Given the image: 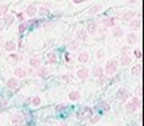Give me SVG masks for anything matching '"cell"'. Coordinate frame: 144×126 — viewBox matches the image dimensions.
<instances>
[{"instance_id": "obj_22", "label": "cell", "mask_w": 144, "mask_h": 126, "mask_svg": "<svg viewBox=\"0 0 144 126\" xmlns=\"http://www.w3.org/2000/svg\"><path fill=\"white\" fill-rule=\"evenodd\" d=\"M113 35H114L116 38L122 37V35H124V30H122L121 27H114V30H113Z\"/></svg>"}, {"instance_id": "obj_9", "label": "cell", "mask_w": 144, "mask_h": 126, "mask_svg": "<svg viewBox=\"0 0 144 126\" xmlns=\"http://www.w3.org/2000/svg\"><path fill=\"white\" fill-rule=\"evenodd\" d=\"M35 14H37V7L34 4H30L26 8V15H27V17H34Z\"/></svg>"}, {"instance_id": "obj_13", "label": "cell", "mask_w": 144, "mask_h": 126, "mask_svg": "<svg viewBox=\"0 0 144 126\" xmlns=\"http://www.w3.org/2000/svg\"><path fill=\"white\" fill-rule=\"evenodd\" d=\"M30 65L33 68H39V65H41V58H39V57L30 58Z\"/></svg>"}, {"instance_id": "obj_10", "label": "cell", "mask_w": 144, "mask_h": 126, "mask_svg": "<svg viewBox=\"0 0 144 126\" xmlns=\"http://www.w3.org/2000/svg\"><path fill=\"white\" fill-rule=\"evenodd\" d=\"M141 26V20L140 19H132L131 23H129V29L131 30H136Z\"/></svg>"}, {"instance_id": "obj_27", "label": "cell", "mask_w": 144, "mask_h": 126, "mask_svg": "<svg viewBox=\"0 0 144 126\" xmlns=\"http://www.w3.org/2000/svg\"><path fill=\"white\" fill-rule=\"evenodd\" d=\"M7 10H8V6L7 4H0V15H2V17L7 15Z\"/></svg>"}, {"instance_id": "obj_18", "label": "cell", "mask_w": 144, "mask_h": 126, "mask_svg": "<svg viewBox=\"0 0 144 126\" xmlns=\"http://www.w3.org/2000/svg\"><path fill=\"white\" fill-rule=\"evenodd\" d=\"M126 41H128V43H136V41H137V35H136L135 33H129L128 34V37H126Z\"/></svg>"}, {"instance_id": "obj_34", "label": "cell", "mask_w": 144, "mask_h": 126, "mask_svg": "<svg viewBox=\"0 0 144 126\" xmlns=\"http://www.w3.org/2000/svg\"><path fill=\"white\" fill-rule=\"evenodd\" d=\"M132 102H133V103H135V106L137 107V108H139V107L141 106V102H140V98H133V99H132Z\"/></svg>"}, {"instance_id": "obj_12", "label": "cell", "mask_w": 144, "mask_h": 126, "mask_svg": "<svg viewBox=\"0 0 144 126\" xmlns=\"http://www.w3.org/2000/svg\"><path fill=\"white\" fill-rule=\"evenodd\" d=\"M131 57L129 56H126V54H122L121 56V58H120V62H121V65H124V67H128V65H131Z\"/></svg>"}, {"instance_id": "obj_17", "label": "cell", "mask_w": 144, "mask_h": 126, "mask_svg": "<svg viewBox=\"0 0 144 126\" xmlns=\"http://www.w3.org/2000/svg\"><path fill=\"white\" fill-rule=\"evenodd\" d=\"M103 25H105V27H113L116 25V19L114 18H106L103 20Z\"/></svg>"}, {"instance_id": "obj_28", "label": "cell", "mask_w": 144, "mask_h": 126, "mask_svg": "<svg viewBox=\"0 0 144 126\" xmlns=\"http://www.w3.org/2000/svg\"><path fill=\"white\" fill-rule=\"evenodd\" d=\"M48 61H49L50 64H54V62L57 61V57H56V54H54V53H49V54H48Z\"/></svg>"}, {"instance_id": "obj_7", "label": "cell", "mask_w": 144, "mask_h": 126, "mask_svg": "<svg viewBox=\"0 0 144 126\" xmlns=\"http://www.w3.org/2000/svg\"><path fill=\"white\" fill-rule=\"evenodd\" d=\"M48 68L46 67H39V68H37V76H39V77H42V79H45V77H48Z\"/></svg>"}, {"instance_id": "obj_1", "label": "cell", "mask_w": 144, "mask_h": 126, "mask_svg": "<svg viewBox=\"0 0 144 126\" xmlns=\"http://www.w3.org/2000/svg\"><path fill=\"white\" fill-rule=\"evenodd\" d=\"M117 68H118V62H117L116 60H110V61H107V62H106L105 72H106L107 75H113V73H116Z\"/></svg>"}, {"instance_id": "obj_42", "label": "cell", "mask_w": 144, "mask_h": 126, "mask_svg": "<svg viewBox=\"0 0 144 126\" xmlns=\"http://www.w3.org/2000/svg\"><path fill=\"white\" fill-rule=\"evenodd\" d=\"M0 30H2V26H0Z\"/></svg>"}, {"instance_id": "obj_4", "label": "cell", "mask_w": 144, "mask_h": 126, "mask_svg": "<svg viewBox=\"0 0 144 126\" xmlns=\"http://www.w3.org/2000/svg\"><path fill=\"white\" fill-rule=\"evenodd\" d=\"M97 23L95 22H89L87 23V30H86V33H89V34H95L97 33Z\"/></svg>"}, {"instance_id": "obj_6", "label": "cell", "mask_w": 144, "mask_h": 126, "mask_svg": "<svg viewBox=\"0 0 144 126\" xmlns=\"http://www.w3.org/2000/svg\"><path fill=\"white\" fill-rule=\"evenodd\" d=\"M136 110H137V107L135 106L133 102H128V103L125 105V113L126 114H133Z\"/></svg>"}, {"instance_id": "obj_36", "label": "cell", "mask_w": 144, "mask_h": 126, "mask_svg": "<svg viewBox=\"0 0 144 126\" xmlns=\"http://www.w3.org/2000/svg\"><path fill=\"white\" fill-rule=\"evenodd\" d=\"M38 105H41V98L35 96V98L33 99V106H38Z\"/></svg>"}, {"instance_id": "obj_39", "label": "cell", "mask_w": 144, "mask_h": 126, "mask_svg": "<svg viewBox=\"0 0 144 126\" xmlns=\"http://www.w3.org/2000/svg\"><path fill=\"white\" fill-rule=\"evenodd\" d=\"M103 56H105V52H103V50H99V52L97 53V57H98V58H102Z\"/></svg>"}, {"instance_id": "obj_41", "label": "cell", "mask_w": 144, "mask_h": 126, "mask_svg": "<svg viewBox=\"0 0 144 126\" xmlns=\"http://www.w3.org/2000/svg\"><path fill=\"white\" fill-rule=\"evenodd\" d=\"M60 126H67V125H65V123H61V125H60Z\"/></svg>"}, {"instance_id": "obj_25", "label": "cell", "mask_w": 144, "mask_h": 126, "mask_svg": "<svg viewBox=\"0 0 144 126\" xmlns=\"http://www.w3.org/2000/svg\"><path fill=\"white\" fill-rule=\"evenodd\" d=\"M132 75H133V76H140V75H141V65H140V64L136 65V67H133Z\"/></svg>"}, {"instance_id": "obj_30", "label": "cell", "mask_w": 144, "mask_h": 126, "mask_svg": "<svg viewBox=\"0 0 144 126\" xmlns=\"http://www.w3.org/2000/svg\"><path fill=\"white\" fill-rule=\"evenodd\" d=\"M26 29H27V23H26V22L20 23V25H19V33H20V34H22V33H25Z\"/></svg>"}, {"instance_id": "obj_35", "label": "cell", "mask_w": 144, "mask_h": 126, "mask_svg": "<svg viewBox=\"0 0 144 126\" xmlns=\"http://www.w3.org/2000/svg\"><path fill=\"white\" fill-rule=\"evenodd\" d=\"M54 110H56L57 113H61L63 110H65V105H57V106L54 107Z\"/></svg>"}, {"instance_id": "obj_21", "label": "cell", "mask_w": 144, "mask_h": 126, "mask_svg": "<svg viewBox=\"0 0 144 126\" xmlns=\"http://www.w3.org/2000/svg\"><path fill=\"white\" fill-rule=\"evenodd\" d=\"M14 73H15V76H18V77L22 79V77H25V76H26V70L23 69V68H17Z\"/></svg>"}, {"instance_id": "obj_37", "label": "cell", "mask_w": 144, "mask_h": 126, "mask_svg": "<svg viewBox=\"0 0 144 126\" xmlns=\"http://www.w3.org/2000/svg\"><path fill=\"white\" fill-rule=\"evenodd\" d=\"M99 119H101V117H99V115H95V117L91 118V121H90V122H91V123H97Z\"/></svg>"}, {"instance_id": "obj_19", "label": "cell", "mask_w": 144, "mask_h": 126, "mask_svg": "<svg viewBox=\"0 0 144 126\" xmlns=\"http://www.w3.org/2000/svg\"><path fill=\"white\" fill-rule=\"evenodd\" d=\"M14 20H15L14 15H10V14L4 15V23H6L7 26H8V25H12V23H14Z\"/></svg>"}, {"instance_id": "obj_26", "label": "cell", "mask_w": 144, "mask_h": 126, "mask_svg": "<svg viewBox=\"0 0 144 126\" xmlns=\"http://www.w3.org/2000/svg\"><path fill=\"white\" fill-rule=\"evenodd\" d=\"M133 17H135V12H133V11H128L126 14L122 15V19H124V20H132Z\"/></svg>"}, {"instance_id": "obj_16", "label": "cell", "mask_w": 144, "mask_h": 126, "mask_svg": "<svg viewBox=\"0 0 144 126\" xmlns=\"http://www.w3.org/2000/svg\"><path fill=\"white\" fill-rule=\"evenodd\" d=\"M92 73H94V76H97V77H102L103 76V69L99 65H97V67H94Z\"/></svg>"}, {"instance_id": "obj_33", "label": "cell", "mask_w": 144, "mask_h": 126, "mask_svg": "<svg viewBox=\"0 0 144 126\" xmlns=\"http://www.w3.org/2000/svg\"><path fill=\"white\" fill-rule=\"evenodd\" d=\"M99 107H102V110L103 111H109V105L107 103H105V102H102V103H99Z\"/></svg>"}, {"instance_id": "obj_2", "label": "cell", "mask_w": 144, "mask_h": 126, "mask_svg": "<svg viewBox=\"0 0 144 126\" xmlns=\"http://www.w3.org/2000/svg\"><path fill=\"white\" fill-rule=\"evenodd\" d=\"M117 98L120 100H126L128 98H131V92L128 91L126 88H120L117 91Z\"/></svg>"}, {"instance_id": "obj_3", "label": "cell", "mask_w": 144, "mask_h": 126, "mask_svg": "<svg viewBox=\"0 0 144 126\" xmlns=\"http://www.w3.org/2000/svg\"><path fill=\"white\" fill-rule=\"evenodd\" d=\"M11 123H12V126H19V125H22V123H23V117H22L20 114H15V115L11 118Z\"/></svg>"}, {"instance_id": "obj_11", "label": "cell", "mask_w": 144, "mask_h": 126, "mask_svg": "<svg viewBox=\"0 0 144 126\" xmlns=\"http://www.w3.org/2000/svg\"><path fill=\"white\" fill-rule=\"evenodd\" d=\"M4 49H6L7 52H14L15 49H17V43L12 42V41H8V42L4 43Z\"/></svg>"}, {"instance_id": "obj_24", "label": "cell", "mask_w": 144, "mask_h": 126, "mask_svg": "<svg viewBox=\"0 0 144 126\" xmlns=\"http://www.w3.org/2000/svg\"><path fill=\"white\" fill-rule=\"evenodd\" d=\"M68 98H69L71 100H78L79 98H80V92H78V91H72V92H69Z\"/></svg>"}, {"instance_id": "obj_31", "label": "cell", "mask_w": 144, "mask_h": 126, "mask_svg": "<svg viewBox=\"0 0 144 126\" xmlns=\"http://www.w3.org/2000/svg\"><path fill=\"white\" fill-rule=\"evenodd\" d=\"M79 48V42L78 41H72L71 43H69V49L71 50H75V49H78Z\"/></svg>"}, {"instance_id": "obj_8", "label": "cell", "mask_w": 144, "mask_h": 126, "mask_svg": "<svg viewBox=\"0 0 144 126\" xmlns=\"http://www.w3.org/2000/svg\"><path fill=\"white\" fill-rule=\"evenodd\" d=\"M7 87H8L10 90H14V88H17L18 87V80L15 77H11L7 80Z\"/></svg>"}, {"instance_id": "obj_15", "label": "cell", "mask_w": 144, "mask_h": 126, "mask_svg": "<svg viewBox=\"0 0 144 126\" xmlns=\"http://www.w3.org/2000/svg\"><path fill=\"white\" fill-rule=\"evenodd\" d=\"M76 38L80 39V41H86V39H87V33H86V30H78Z\"/></svg>"}, {"instance_id": "obj_23", "label": "cell", "mask_w": 144, "mask_h": 126, "mask_svg": "<svg viewBox=\"0 0 144 126\" xmlns=\"http://www.w3.org/2000/svg\"><path fill=\"white\" fill-rule=\"evenodd\" d=\"M91 114H92V108H91V107H84V108H83L82 115H83L84 118H90Z\"/></svg>"}, {"instance_id": "obj_40", "label": "cell", "mask_w": 144, "mask_h": 126, "mask_svg": "<svg viewBox=\"0 0 144 126\" xmlns=\"http://www.w3.org/2000/svg\"><path fill=\"white\" fill-rule=\"evenodd\" d=\"M63 79H64L65 81H68L69 79H71V75H64V76H63Z\"/></svg>"}, {"instance_id": "obj_38", "label": "cell", "mask_w": 144, "mask_h": 126, "mask_svg": "<svg viewBox=\"0 0 144 126\" xmlns=\"http://www.w3.org/2000/svg\"><path fill=\"white\" fill-rule=\"evenodd\" d=\"M135 56L137 57V58L141 57V52H140V49H136V50H135Z\"/></svg>"}, {"instance_id": "obj_20", "label": "cell", "mask_w": 144, "mask_h": 126, "mask_svg": "<svg viewBox=\"0 0 144 126\" xmlns=\"http://www.w3.org/2000/svg\"><path fill=\"white\" fill-rule=\"evenodd\" d=\"M101 10H102V6H101V4H95V6H92L91 8L89 10V14H90V15L97 14V12H99Z\"/></svg>"}, {"instance_id": "obj_32", "label": "cell", "mask_w": 144, "mask_h": 126, "mask_svg": "<svg viewBox=\"0 0 144 126\" xmlns=\"http://www.w3.org/2000/svg\"><path fill=\"white\" fill-rule=\"evenodd\" d=\"M6 106H7V100L3 96H0V108H6Z\"/></svg>"}, {"instance_id": "obj_5", "label": "cell", "mask_w": 144, "mask_h": 126, "mask_svg": "<svg viewBox=\"0 0 144 126\" xmlns=\"http://www.w3.org/2000/svg\"><path fill=\"white\" fill-rule=\"evenodd\" d=\"M89 73H90V72H89L86 68H82V69H79L78 72H76V76L80 79V80H86V79L89 77Z\"/></svg>"}, {"instance_id": "obj_29", "label": "cell", "mask_w": 144, "mask_h": 126, "mask_svg": "<svg viewBox=\"0 0 144 126\" xmlns=\"http://www.w3.org/2000/svg\"><path fill=\"white\" fill-rule=\"evenodd\" d=\"M37 12L39 14V15H42V17H44V15H48V14H49V11H48V8H46V7H41V8H39V10H37Z\"/></svg>"}, {"instance_id": "obj_14", "label": "cell", "mask_w": 144, "mask_h": 126, "mask_svg": "<svg viewBox=\"0 0 144 126\" xmlns=\"http://www.w3.org/2000/svg\"><path fill=\"white\" fill-rule=\"evenodd\" d=\"M89 58H90V56H89V53H86V52L80 53L78 56V61L79 62H87V61H89Z\"/></svg>"}]
</instances>
